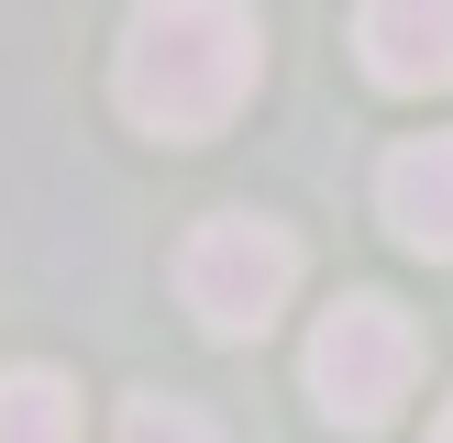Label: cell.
Returning <instances> with one entry per match:
<instances>
[{"label":"cell","mask_w":453,"mask_h":443,"mask_svg":"<svg viewBox=\"0 0 453 443\" xmlns=\"http://www.w3.org/2000/svg\"><path fill=\"white\" fill-rule=\"evenodd\" d=\"M288 288H299V244H288L277 222H255V211H211L177 244V299L199 310L211 344H255L288 310Z\"/></svg>","instance_id":"cell-3"},{"label":"cell","mask_w":453,"mask_h":443,"mask_svg":"<svg viewBox=\"0 0 453 443\" xmlns=\"http://www.w3.org/2000/svg\"><path fill=\"white\" fill-rule=\"evenodd\" d=\"M0 443H78V388L56 366H0Z\"/></svg>","instance_id":"cell-6"},{"label":"cell","mask_w":453,"mask_h":443,"mask_svg":"<svg viewBox=\"0 0 453 443\" xmlns=\"http://www.w3.org/2000/svg\"><path fill=\"white\" fill-rule=\"evenodd\" d=\"M354 44H365L376 89H453V0H365L354 12Z\"/></svg>","instance_id":"cell-4"},{"label":"cell","mask_w":453,"mask_h":443,"mask_svg":"<svg viewBox=\"0 0 453 443\" xmlns=\"http://www.w3.org/2000/svg\"><path fill=\"white\" fill-rule=\"evenodd\" d=\"M376 211H388V233L410 244V255H442L453 266V133H420V144L388 155Z\"/></svg>","instance_id":"cell-5"},{"label":"cell","mask_w":453,"mask_h":443,"mask_svg":"<svg viewBox=\"0 0 453 443\" xmlns=\"http://www.w3.org/2000/svg\"><path fill=\"white\" fill-rule=\"evenodd\" d=\"M265 78V22L255 0H133L122 22V111L155 144H211Z\"/></svg>","instance_id":"cell-1"},{"label":"cell","mask_w":453,"mask_h":443,"mask_svg":"<svg viewBox=\"0 0 453 443\" xmlns=\"http://www.w3.org/2000/svg\"><path fill=\"white\" fill-rule=\"evenodd\" d=\"M299 377H310V410H321L332 432H388L398 399L420 388V322L398 299H376V288H354V299L321 310Z\"/></svg>","instance_id":"cell-2"},{"label":"cell","mask_w":453,"mask_h":443,"mask_svg":"<svg viewBox=\"0 0 453 443\" xmlns=\"http://www.w3.org/2000/svg\"><path fill=\"white\" fill-rule=\"evenodd\" d=\"M432 443H453V410H442V432H432Z\"/></svg>","instance_id":"cell-8"},{"label":"cell","mask_w":453,"mask_h":443,"mask_svg":"<svg viewBox=\"0 0 453 443\" xmlns=\"http://www.w3.org/2000/svg\"><path fill=\"white\" fill-rule=\"evenodd\" d=\"M122 443H221V432L188 410V399H133V410H122Z\"/></svg>","instance_id":"cell-7"}]
</instances>
